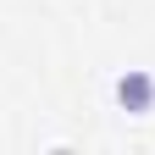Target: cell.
Listing matches in <instances>:
<instances>
[{"instance_id":"1","label":"cell","mask_w":155,"mask_h":155,"mask_svg":"<svg viewBox=\"0 0 155 155\" xmlns=\"http://www.w3.org/2000/svg\"><path fill=\"white\" fill-rule=\"evenodd\" d=\"M111 94H116V105H122L127 116H150V111H155V72H144V67L116 72Z\"/></svg>"}]
</instances>
